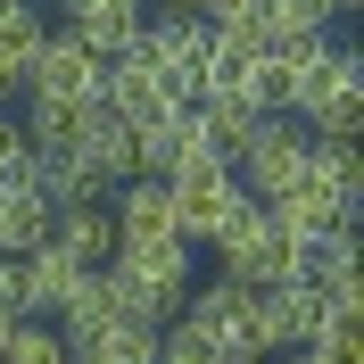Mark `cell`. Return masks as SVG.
Masks as SVG:
<instances>
[{"label": "cell", "mask_w": 364, "mask_h": 364, "mask_svg": "<svg viewBox=\"0 0 364 364\" xmlns=\"http://www.w3.org/2000/svg\"><path fill=\"white\" fill-rule=\"evenodd\" d=\"M166 191H174V232L182 240H215V232H232L257 207L224 158H199V166H182V174H166Z\"/></svg>", "instance_id": "7a4b0ae2"}, {"label": "cell", "mask_w": 364, "mask_h": 364, "mask_svg": "<svg viewBox=\"0 0 364 364\" xmlns=\"http://www.w3.org/2000/svg\"><path fill=\"white\" fill-rule=\"evenodd\" d=\"M273 215V224L290 232V240H306V232H323V224H340V215H356V207L340 199V191H331V182L315 174V166H306V174L290 182V191H273V199H257Z\"/></svg>", "instance_id": "7c38bea8"}, {"label": "cell", "mask_w": 364, "mask_h": 364, "mask_svg": "<svg viewBox=\"0 0 364 364\" xmlns=\"http://www.w3.org/2000/svg\"><path fill=\"white\" fill-rule=\"evenodd\" d=\"M257 323H265V356L273 348H315L323 331H340L331 306L315 298V282H273V290H257Z\"/></svg>", "instance_id": "ba28073f"}, {"label": "cell", "mask_w": 364, "mask_h": 364, "mask_svg": "<svg viewBox=\"0 0 364 364\" xmlns=\"http://www.w3.org/2000/svg\"><path fill=\"white\" fill-rule=\"evenodd\" d=\"M0 315H9V323L25 315V298H17V257H0Z\"/></svg>", "instance_id": "d6986e66"}, {"label": "cell", "mask_w": 364, "mask_h": 364, "mask_svg": "<svg viewBox=\"0 0 364 364\" xmlns=\"http://www.w3.org/2000/svg\"><path fill=\"white\" fill-rule=\"evenodd\" d=\"M0 364H67V340H58V323L17 315V323H9V340H0Z\"/></svg>", "instance_id": "9a60e30c"}, {"label": "cell", "mask_w": 364, "mask_h": 364, "mask_svg": "<svg viewBox=\"0 0 364 364\" xmlns=\"http://www.w3.org/2000/svg\"><path fill=\"white\" fill-rule=\"evenodd\" d=\"M50 240L75 257V265H108L116 257V215H108V199H83V207H50Z\"/></svg>", "instance_id": "4fadbf2b"}, {"label": "cell", "mask_w": 364, "mask_h": 364, "mask_svg": "<svg viewBox=\"0 0 364 364\" xmlns=\"http://www.w3.org/2000/svg\"><path fill=\"white\" fill-rule=\"evenodd\" d=\"M108 215H116V240H182L174 232V191L158 174H133L108 191Z\"/></svg>", "instance_id": "8fae6325"}, {"label": "cell", "mask_w": 364, "mask_h": 364, "mask_svg": "<svg viewBox=\"0 0 364 364\" xmlns=\"http://www.w3.org/2000/svg\"><path fill=\"white\" fill-rule=\"evenodd\" d=\"M75 166H83L100 191H116V182H133L141 166H133V124L108 108V100H91L83 108V133H75Z\"/></svg>", "instance_id": "9c48e42d"}, {"label": "cell", "mask_w": 364, "mask_h": 364, "mask_svg": "<svg viewBox=\"0 0 364 364\" xmlns=\"http://www.w3.org/2000/svg\"><path fill=\"white\" fill-rule=\"evenodd\" d=\"M100 273L133 323H174V306L191 298V240H116Z\"/></svg>", "instance_id": "6da1fadb"}, {"label": "cell", "mask_w": 364, "mask_h": 364, "mask_svg": "<svg viewBox=\"0 0 364 364\" xmlns=\"http://www.w3.org/2000/svg\"><path fill=\"white\" fill-rule=\"evenodd\" d=\"M58 9H67V0H58Z\"/></svg>", "instance_id": "7402d4cb"}, {"label": "cell", "mask_w": 364, "mask_h": 364, "mask_svg": "<svg viewBox=\"0 0 364 364\" xmlns=\"http://www.w3.org/2000/svg\"><path fill=\"white\" fill-rule=\"evenodd\" d=\"M83 108L91 100H33V108H25V149H33V158H75V133H83Z\"/></svg>", "instance_id": "5bb4252c"}, {"label": "cell", "mask_w": 364, "mask_h": 364, "mask_svg": "<svg viewBox=\"0 0 364 364\" xmlns=\"http://www.w3.org/2000/svg\"><path fill=\"white\" fill-rule=\"evenodd\" d=\"M207 42H215V25H207V17H141V33H133V50L158 67V83L174 91V100H199V83H207Z\"/></svg>", "instance_id": "277c9868"}, {"label": "cell", "mask_w": 364, "mask_h": 364, "mask_svg": "<svg viewBox=\"0 0 364 364\" xmlns=\"http://www.w3.org/2000/svg\"><path fill=\"white\" fill-rule=\"evenodd\" d=\"M25 174V133H17V116H0V182H17Z\"/></svg>", "instance_id": "ac0fdd59"}, {"label": "cell", "mask_w": 364, "mask_h": 364, "mask_svg": "<svg viewBox=\"0 0 364 364\" xmlns=\"http://www.w3.org/2000/svg\"><path fill=\"white\" fill-rule=\"evenodd\" d=\"M348 9H356V0H323V17H348Z\"/></svg>", "instance_id": "ffe728a7"}, {"label": "cell", "mask_w": 364, "mask_h": 364, "mask_svg": "<svg viewBox=\"0 0 364 364\" xmlns=\"http://www.w3.org/2000/svg\"><path fill=\"white\" fill-rule=\"evenodd\" d=\"M25 100H100V58L75 42L67 25L42 33V50L25 58Z\"/></svg>", "instance_id": "52a82bcc"}, {"label": "cell", "mask_w": 364, "mask_h": 364, "mask_svg": "<svg viewBox=\"0 0 364 364\" xmlns=\"http://www.w3.org/2000/svg\"><path fill=\"white\" fill-rule=\"evenodd\" d=\"M67 364H100V356H75V348H67Z\"/></svg>", "instance_id": "44dd1931"}, {"label": "cell", "mask_w": 364, "mask_h": 364, "mask_svg": "<svg viewBox=\"0 0 364 364\" xmlns=\"http://www.w3.org/2000/svg\"><path fill=\"white\" fill-rule=\"evenodd\" d=\"M42 0H0V58H9V67L25 75V58H33V50H42Z\"/></svg>", "instance_id": "2e32d148"}, {"label": "cell", "mask_w": 364, "mask_h": 364, "mask_svg": "<svg viewBox=\"0 0 364 364\" xmlns=\"http://www.w3.org/2000/svg\"><path fill=\"white\" fill-rule=\"evenodd\" d=\"M306 149H315V133H306V124H290V116H265L232 174H240V191H249V199H273V191H290V182L306 174Z\"/></svg>", "instance_id": "8992f818"}, {"label": "cell", "mask_w": 364, "mask_h": 364, "mask_svg": "<svg viewBox=\"0 0 364 364\" xmlns=\"http://www.w3.org/2000/svg\"><path fill=\"white\" fill-rule=\"evenodd\" d=\"M207 249H215L224 282H240V290H273V282H298V240L273 224L265 207H249V215H240L232 232H215Z\"/></svg>", "instance_id": "3957f363"}, {"label": "cell", "mask_w": 364, "mask_h": 364, "mask_svg": "<svg viewBox=\"0 0 364 364\" xmlns=\"http://www.w3.org/2000/svg\"><path fill=\"white\" fill-rule=\"evenodd\" d=\"M83 282H91V265H75L58 240H33V249L17 257V298H25V315H42V323L58 315V306H67Z\"/></svg>", "instance_id": "30bf717a"}, {"label": "cell", "mask_w": 364, "mask_h": 364, "mask_svg": "<svg viewBox=\"0 0 364 364\" xmlns=\"http://www.w3.org/2000/svg\"><path fill=\"white\" fill-rule=\"evenodd\" d=\"M306 166H315V174L331 182L348 207L364 199V158H356V141H315V149H306Z\"/></svg>", "instance_id": "e0dca14e"}, {"label": "cell", "mask_w": 364, "mask_h": 364, "mask_svg": "<svg viewBox=\"0 0 364 364\" xmlns=\"http://www.w3.org/2000/svg\"><path fill=\"white\" fill-rule=\"evenodd\" d=\"M182 323H191L215 356H265L257 290H240V282H207V290H191V298H182Z\"/></svg>", "instance_id": "5b68a950"}]
</instances>
